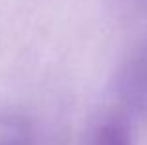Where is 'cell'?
<instances>
[{
  "mask_svg": "<svg viewBox=\"0 0 147 145\" xmlns=\"http://www.w3.org/2000/svg\"><path fill=\"white\" fill-rule=\"evenodd\" d=\"M115 91L127 110L147 108V54L138 56L125 65Z\"/></svg>",
  "mask_w": 147,
  "mask_h": 145,
  "instance_id": "cell-1",
  "label": "cell"
},
{
  "mask_svg": "<svg viewBox=\"0 0 147 145\" xmlns=\"http://www.w3.org/2000/svg\"><path fill=\"white\" fill-rule=\"evenodd\" d=\"M88 145H132V132L129 121L119 115L102 119L91 132Z\"/></svg>",
  "mask_w": 147,
  "mask_h": 145,
  "instance_id": "cell-2",
  "label": "cell"
},
{
  "mask_svg": "<svg viewBox=\"0 0 147 145\" xmlns=\"http://www.w3.org/2000/svg\"><path fill=\"white\" fill-rule=\"evenodd\" d=\"M0 145H36V142L22 123L0 121Z\"/></svg>",
  "mask_w": 147,
  "mask_h": 145,
  "instance_id": "cell-3",
  "label": "cell"
}]
</instances>
